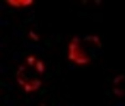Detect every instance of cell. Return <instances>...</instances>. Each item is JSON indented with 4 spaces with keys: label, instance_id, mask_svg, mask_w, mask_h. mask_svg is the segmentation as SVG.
<instances>
[{
    "label": "cell",
    "instance_id": "6da1fadb",
    "mask_svg": "<svg viewBox=\"0 0 125 106\" xmlns=\"http://www.w3.org/2000/svg\"><path fill=\"white\" fill-rule=\"evenodd\" d=\"M35 66L36 70L39 74L41 75L44 73L46 67L43 61L41 60H37Z\"/></svg>",
    "mask_w": 125,
    "mask_h": 106
},
{
    "label": "cell",
    "instance_id": "7a4b0ae2",
    "mask_svg": "<svg viewBox=\"0 0 125 106\" xmlns=\"http://www.w3.org/2000/svg\"><path fill=\"white\" fill-rule=\"evenodd\" d=\"M75 63L79 65H85L88 64L90 62V59L88 57H83L81 58H78L76 60Z\"/></svg>",
    "mask_w": 125,
    "mask_h": 106
},
{
    "label": "cell",
    "instance_id": "3957f363",
    "mask_svg": "<svg viewBox=\"0 0 125 106\" xmlns=\"http://www.w3.org/2000/svg\"><path fill=\"white\" fill-rule=\"evenodd\" d=\"M37 59L36 57L33 55H31L27 57L26 59V61L28 65L30 66H33L35 65Z\"/></svg>",
    "mask_w": 125,
    "mask_h": 106
},
{
    "label": "cell",
    "instance_id": "277c9868",
    "mask_svg": "<svg viewBox=\"0 0 125 106\" xmlns=\"http://www.w3.org/2000/svg\"><path fill=\"white\" fill-rule=\"evenodd\" d=\"M6 3L8 4L13 7L19 8L22 6L20 0H6Z\"/></svg>",
    "mask_w": 125,
    "mask_h": 106
},
{
    "label": "cell",
    "instance_id": "5b68a950",
    "mask_svg": "<svg viewBox=\"0 0 125 106\" xmlns=\"http://www.w3.org/2000/svg\"><path fill=\"white\" fill-rule=\"evenodd\" d=\"M29 36L31 39L34 40L35 41H39L40 39V38L39 35L36 34L32 30H31L29 34Z\"/></svg>",
    "mask_w": 125,
    "mask_h": 106
},
{
    "label": "cell",
    "instance_id": "8992f818",
    "mask_svg": "<svg viewBox=\"0 0 125 106\" xmlns=\"http://www.w3.org/2000/svg\"><path fill=\"white\" fill-rule=\"evenodd\" d=\"M21 3L22 6L26 7L31 6L34 3V0H21Z\"/></svg>",
    "mask_w": 125,
    "mask_h": 106
},
{
    "label": "cell",
    "instance_id": "52a82bcc",
    "mask_svg": "<svg viewBox=\"0 0 125 106\" xmlns=\"http://www.w3.org/2000/svg\"><path fill=\"white\" fill-rule=\"evenodd\" d=\"M26 67L25 65H21L19 66L18 68V71L17 72V76H19L21 75V74L26 71Z\"/></svg>",
    "mask_w": 125,
    "mask_h": 106
}]
</instances>
